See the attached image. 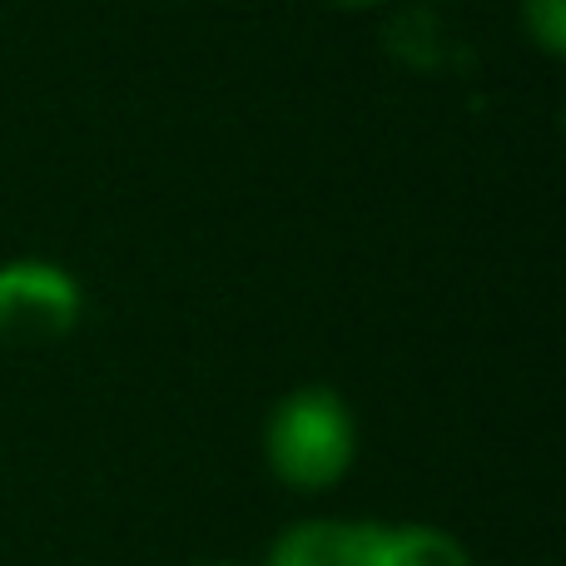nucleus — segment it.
<instances>
[{
	"label": "nucleus",
	"mask_w": 566,
	"mask_h": 566,
	"mask_svg": "<svg viewBox=\"0 0 566 566\" xmlns=\"http://www.w3.org/2000/svg\"><path fill=\"white\" fill-rule=\"evenodd\" d=\"M269 472L293 492H328L358 458V422L333 388H293L264 422Z\"/></svg>",
	"instance_id": "nucleus-1"
},
{
	"label": "nucleus",
	"mask_w": 566,
	"mask_h": 566,
	"mask_svg": "<svg viewBox=\"0 0 566 566\" xmlns=\"http://www.w3.org/2000/svg\"><path fill=\"white\" fill-rule=\"evenodd\" d=\"M85 289L55 259L0 264V348H45L80 328Z\"/></svg>",
	"instance_id": "nucleus-2"
},
{
	"label": "nucleus",
	"mask_w": 566,
	"mask_h": 566,
	"mask_svg": "<svg viewBox=\"0 0 566 566\" xmlns=\"http://www.w3.org/2000/svg\"><path fill=\"white\" fill-rule=\"evenodd\" d=\"M363 537H368V522H293L269 542L264 566H363Z\"/></svg>",
	"instance_id": "nucleus-3"
},
{
	"label": "nucleus",
	"mask_w": 566,
	"mask_h": 566,
	"mask_svg": "<svg viewBox=\"0 0 566 566\" xmlns=\"http://www.w3.org/2000/svg\"><path fill=\"white\" fill-rule=\"evenodd\" d=\"M363 566H472L468 547L452 532L428 522H368L363 537Z\"/></svg>",
	"instance_id": "nucleus-4"
},
{
	"label": "nucleus",
	"mask_w": 566,
	"mask_h": 566,
	"mask_svg": "<svg viewBox=\"0 0 566 566\" xmlns=\"http://www.w3.org/2000/svg\"><path fill=\"white\" fill-rule=\"evenodd\" d=\"M522 25L547 55H562L566 40V0H522Z\"/></svg>",
	"instance_id": "nucleus-5"
},
{
	"label": "nucleus",
	"mask_w": 566,
	"mask_h": 566,
	"mask_svg": "<svg viewBox=\"0 0 566 566\" xmlns=\"http://www.w3.org/2000/svg\"><path fill=\"white\" fill-rule=\"evenodd\" d=\"M328 6H343V10H358V6H378V0H328Z\"/></svg>",
	"instance_id": "nucleus-6"
},
{
	"label": "nucleus",
	"mask_w": 566,
	"mask_h": 566,
	"mask_svg": "<svg viewBox=\"0 0 566 566\" xmlns=\"http://www.w3.org/2000/svg\"><path fill=\"white\" fill-rule=\"evenodd\" d=\"M205 566H234V562H205Z\"/></svg>",
	"instance_id": "nucleus-7"
}]
</instances>
